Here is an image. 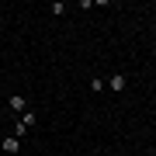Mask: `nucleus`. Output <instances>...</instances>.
<instances>
[{"label": "nucleus", "instance_id": "obj_2", "mask_svg": "<svg viewBox=\"0 0 156 156\" xmlns=\"http://www.w3.org/2000/svg\"><path fill=\"white\" fill-rule=\"evenodd\" d=\"M104 87H111V90H115V94H122V90L128 87V76H125V73H115V76H111V80H108V83H104Z\"/></svg>", "mask_w": 156, "mask_h": 156}, {"label": "nucleus", "instance_id": "obj_5", "mask_svg": "<svg viewBox=\"0 0 156 156\" xmlns=\"http://www.w3.org/2000/svg\"><path fill=\"white\" fill-rule=\"evenodd\" d=\"M90 90H94V94H101V90H104V80L94 76V80H90Z\"/></svg>", "mask_w": 156, "mask_h": 156}, {"label": "nucleus", "instance_id": "obj_6", "mask_svg": "<svg viewBox=\"0 0 156 156\" xmlns=\"http://www.w3.org/2000/svg\"><path fill=\"white\" fill-rule=\"evenodd\" d=\"M52 14H56V17H62V14H66V4H59V0H56V4H52Z\"/></svg>", "mask_w": 156, "mask_h": 156}, {"label": "nucleus", "instance_id": "obj_3", "mask_svg": "<svg viewBox=\"0 0 156 156\" xmlns=\"http://www.w3.org/2000/svg\"><path fill=\"white\" fill-rule=\"evenodd\" d=\"M0 149H4V153H11V156H17V153H21V139H14V135H7V139L0 142Z\"/></svg>", "mask_w": 156, "mask_h": 156}, {"label": "nucleus", "instance_id": "obj_1", "mask_svg": "<svg viewBox=\"0 0 156 156\" xmlns=\"http://www.w3.org/2000/svg\"><path fill=\"white\" fill-rule=\"evenodd\" d=\"M7 104H11V111H17V115L28 111V101H24V94H11V97H7Z\"/></svg>", "mask_w": 156, "mask_h": 156}, {"label": "nucleus", "instance_id": "obj_4", "mask_svg": "<svg viewBox=\"0 0 156 156\" xmlns=\"http://www.w3.org/2000/svg\"><path fill=\"white\" fill-rule=\"evenodd\" d=\"M17 122H21V125H28V128H35V125H38V115H35L31 108H28V111H24L21 118H17Z\"/></svg>", "mask_w": 156, "mask_h": 156}]
</instances>
